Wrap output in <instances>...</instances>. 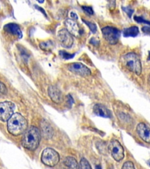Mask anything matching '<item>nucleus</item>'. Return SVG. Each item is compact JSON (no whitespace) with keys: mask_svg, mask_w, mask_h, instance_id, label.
I'll use <instances>...</instances> for the list:
<instances>
[{"mask_svg":"<svg viewBox=\"0 0 150 169\" xmlns=\"http://www.w3.org/2000/svg\"><path fill=\"white\" fill-rule=\"evenodd\" d=\"M102 34L107 42L110 44H116L120 38L121 32L117 28L111 27H105L101 29Z\"/></svg>","mask_w":150,"mask_h":169,"instance_id":"obj_5","label":"nucleus"},{"mask_svg":"<svg viewBox=\"0 0 150 169\" xmlns=\"http://www.w3.org/2000/svg\"><path fill=\"white\" fill-rule=\"evenodd\" d=\"M82 8H83V10H84L86 12L87 14H88L89 15H93V13H94L93 10L92 9V8L90 7L83 6V7H82Z\"/></svg>","mask_w":150,"mask_h":169,"instance_id":"obj_24","label":"nucleus"},{"mask_svg":"<svg viewBox=\"0 0 150 169\" xmlns=\"http://www.w3.org/2000/svg\"><path fill=\"white\" fill-rule=\"evenodd\" d=\"M149 60H150V56H149Z\"/></svg>","mask_w":150,"mask_h":169,"instance_id":"obj_31","label":"nucleus"},{"mask_svg":"<svg viewBox=\"0 0 150 169\" xmlns=\"http://www.w3.org/2000/svg\"><path fill=\"white\" fill-rule=\"evenodd\" d=\"M4 29L6 32L10 33L12 35H16L18 38H22V33L18 25L14 23L7 24L4 26Z\"/></svg>","mask_w":150,"mask_h":169,"instance_id":"obj_15","label":"nucleus"},{"mask_svg":"<svg viewBox=\"0 0 150 169\" xmlns=\"http://www.w3.org/2000/svg\"><path fill=\"white\" fill-rule=\"evenodd\" d=\"M123 10L125 11V12L128 14V15H129L130 17H131V15H132L133 12V10L132 9L130 8L129 7H123Z\"/></svg>","mask_w":150,"mask_h":169,"instance_id":"obj_26","label":"nucleus"},{"mask_svg":"<svg viewBox=\"0 0 150 169\" xmlns=\"http://www.w3.org/2000/svg\"><path fill=\"white\" fill-rule=\"evenodd\" d=\"M148 84L150 85V75L148 78Z\"/></svg>","mask_w":150,"mask_h":169,"instance_id":"obj_29","label":"nucleus"},{"mask_svg":"<svg viewBox=\"0 0 150 169\" xmlns=\"http://www.w3.org/2000/svg\"><path fill=\"white\" fill-rule=\"evenodd\" d=\"M40 48L44 51H50L54 46L53 43L51 41H47L45 42H42L40 44Z\"/></svg>","mask_w":150,"mask_h":169,"instance_id":"obj_18","label":"nucleus"},{"mask_svg":"<svg viewBox=\"0 0 150 169\" xmlns=\"http://www.w3.org/2000/svg\"><path fill=\"white\" fill-rule=\"evenodd\" d=\"M70 16H71V18L73 20H77L78 19V17L77 15H76V14L73 12H72L70 13Z\"/></svg>","mask_w":150,"mask_h":169,"instance_id":"obj_27","label":"nucleus"},{"mask_svg":"<svg viewBox=\"0 0 150 169\" xmlns=\"http://www.w3.org/2000/svg\"><path fill=\"white\" fill-rule=\"evenodd\" d=\"M68 69L71 72L81 76H87L91 75L90 70L80 62H74L69 64L68 65Z\"/></svg>","mask_w":150,"mask_h":169,"instance_id":"obj_8","label":"nucleus"},{"mask_svg":"<svg viewBox=\"0 0 150 169\" xmlns=\"http://www.w3.org/2000/svg\"><path fill=\"white\" fill-rule=\"evenodd\" d=\"M95 169H101V167L100 166V165H97L96 166Z\"/></svg>","mask_w":150,"mask_h":169,"instance_id":"obj_28","label":"nucleus"},{"mask_svg":"<svg viewBox=\"0 0 150 169\" xmlns=\"http://www.w3.org/2000/svg\"><path fill=\"white\" fill-rule=\"evenodd\" d=\"M59 55L62 58L65 60H70L73 58L75 56V54H70L69 53H68L67 52L63 51H60L59 52Z\"/></svg>","mask_w":150,"mask_h":169,"instance_id":"obj_20","label":"nucleus"},{"mask_svg":"<svg viewBox=\"0 0 150 169\" xmlns=\"http://www.w3.org/2000/svg\"><path fill=\"white\" fill-rule=\"evenodd\" d=\"M137 132L139 137L147 143H150V128L144 123H140L137 126Z\"/></svg>","mask_w":150,"mask_h":169,"instance_id":"obj_10","label":"nucleus"},{"mask_svg":"<svg viewBox=\"0 0 150 169\" xmlns=\"http://www.w3.org/2000/svg\"><path fill=\"white\" fill-rule=\"evenodd\" d=\"M109 150L113 158L117 162H120L124 157V150L122 145L117 140H113L109 145Z\"/></svg>","mask_w":150,"mask_h":169,"instance_id":"obj_6","label":"nucleus"},{"mask_svg":"<svg viewBox=\"0 0 150 169\" xmlns=\"http://www.w3.org/2000/svg\"><path fill=\"white\" fill-rule=\"evenodd\" d=\"M65 169H79V164L75 158L67 157L63 162Z\"/></svg>","mask_w":150,"mask_h":169,"instance_id":"obj_16","label":"nucleus"},{"mask_svg":"<svg viewBox=\"0 0 150 169\" xmlns=\"http://www.w3.org/2000/svg\"><path fill=\"white\" fill-rule=\"evenodd\" d=\"M139 30L136 26H132L125 28L123 31V35L125 37H135L138 34Z\"/></svg>","mask_w":150,"mask_h":169,"instance_id":"obj_17","label":"nucleus"},{"mask_svg":"<svg viewBox=\"0 0 150 169\" xmlns=\"http://www.w3.org/2000/svg\"><path fill=\"white\" fill-rule=\"evenodd\" d=\"M41 131L43 136L46 139H50L54 136V130L50 124L45 119L42 120L40 123Z\"/></svg>","mask_w":150,"mask_h":169,"instance_id":"obj_12","label":"nucleus"},{"mask_svg":"<svg viewBox=\"0 0 150 169\" xmlns=\"http://www.w3.org/2000/svg\"><path fill=\"white\" fill-rule=\"evenodd\" d=\"M40 132L38 128L31 126L25 131L22 139V145L26 149L35 150L40 144Z\"/></svg>","mask_w":150,"mask_h":169,"instance_id":"obj_2","label":"nucleus"},{"mask_svg":"<svg viewBox=\"0 0 150 169\" xmlns=\"http://www.w3.org/2000/svg\"><path fill=\"white\" fill-rule=\"evenodd\" d=\"M83 22L85 23L89 27V28H90V30H91V31L92 32H93V33H95L96 32V31H97V27H96V24H93V23H92V22H89V21H85V20H83Z\"/></svg>","mask_w":150,"mask_h":169,"instance_id":"obj_21","label":"nucleus"},{"mask_svg":"<svg viewBox=\"0 0 150 169\" xmlns=\"http://www.w3.org/2000/svg\"><path fill=\"white\" fill-rule=\"evenodd\" d=\"M66 30H67L70 34L75 36H77L79 34V28L78 25L74 20L68 19L65 21Z\"/></svg>","mask_w":150,"mask_h":169,"instance_id":"obj_14","label":"nucleus"},{"mask_svg":"<svg viewBox=\"0 0 150 169\" xmlns=\"http://www.w3.org/2000/svg\"><path fill=\"white\" fill-rule=\"evenodd\" d=\"M15 105L14 103L5 101L0 103V120L7 122L14 114Z\"/></svg>","mask_w":150,"mask_h":169,"instance_id":"obj_7","label":"nucleus"},{"mask_svg":"<svg viewBox=\"0 0 150 169\" xmlns=\"http://www.w3.org/2000/svg\"><path fill=\"white\" fill-rule=\"evenodd\" d=\"M79 169H91L90 163L85 158H82L80 160Z\"/></svg>","mask_w":150,"mask_h":169,"instance_id":"obj_19","label":"nucleus"},{"mask_svg":"<svg viewBox=\"0 0 150 169\" xmlns=\"http://www.w3.org/2000/svg\"><path fill=\"white\" fill-rule=\"evenodd\" d=\"M121 63L127 70L140 75L142 71L141 62L138 56L134 52H129L121 58Z\"/></svg>","mask_w":150,"mask_h":169,"instance_id":"obj_3","label":"nucleus"},{"mask_svg":"<svg viewBox=\"0 0 150 169\" xmlns=\"http://www.w3.org/2000/svg\"><path fill=\"white\" fill-rule=\"evenodd\" d=\"M41 160L44 164L49 167H54L60 160L59 153L51 148L45 149L41 155Z\"/></svg>","mask_w":150,"mask_h":169,"instance_id":"obj_4","label":"nucleus"},{"mask_svg":"<svg viewBox=\"0 0 150 169\" xmlns=\"http://www.w3.org/2000/svg\"><path fill=\"white\" fill-rule=\"evenodd\" d=\"M48 94L51 100L56 104H60L63 100L62 94L57 87L50 86L48 88Z\"/></svg>","mask_w":150,"mask_h":169,"instance_id":"obj_11","label":"nucleus"},{"mask_svg":"<svg viewBox=\"0 0 150 169\" xmlns=\"http://www.w3.org/2000/svg\"><path fill=\"white\" fill-rule=\"evenodd\" d=\"M7 92V89L5 84L0 82V95L5 94Z\"/></svg>","mask_w":150,"mask_h":169,"instance_id":"obj_23","label":"nucleus"},{"mask_svg":"<svg viewBox=\"0 0 150 169\" xmlns=\"http://www.w3.org/2000/svg\"><path fill=\"white\" fill-rule=\"evenodd\" d=\"M28 128V122L25 118L19 113H15L7 122L8 132L15 136L25 133Z\"/></svg>","mask_w":150,"mask_h":169,"instance_id":"obj_1","label":"nucleus"},{"mask_svg":"<svg viewBox=\"0 0 150 169\" xmlns=\"http://www.w3.org/2000/svg\"><path fill=\"white\" fill-rule=\"evenodd\" d=\"M134 19H135V21H136L138 22H144V23H145L147 24H148V25H150V22L149 21H145L144 19H143L141 17H135Z\"/></svg>","mask_w":150,"mask_h":169,"instance_id":"obj_25","label":"nucleus"},{"mask_svg":"<svg viewBox=\"0 0 150 169\" xmlns=\"http://www.w3.org/2000/svg\"><path fill=\"white\" fill-rule=\"evenodd\" d=\"M58 38L61 44L65 48H69L73 44V36L66 29H62L58 32Z\"/></svg>","mask_w":150,"mask_h":169,"instance_id":"obj_9","label":"nucleus"},{"mask_svg":"<svg viewBox=\"0 0 150 169\" xmlns=\"http://www.w3.org/2000/svg\"><path fill=\"white\" fill-rule=\"evenodd\" d=\"M147 164H148V166L150 167V159L147 161Z\"/></svg>","mask_w":150,"mask_h":169,"instance_id":"obj_30","label":"nucleus"},{"mask_svg":"<svg viewBox=\"0 0 150 169\" xmlns=\"http://www.w3.org/2000/svg\"><path fill=\"white\" fill-rule=\"evenodd\" d=\"M93 112L97 116L103 118H110L111 117V113L109 110L103 104H97L93 107Z\"/></svg>","mask_w":150,"mask_h":169,"instance_id":"obj_13","label":"nucleus"},{"mask_svg":"<svg viewBox=\"0 0 150 169\" xmlns=\"http://www.w3.org/2000/svg\"><path fill=\"white\" fill-rule=\"evenodd\" d=\"M122 169H135V167H134V164L130 162V161H128V162H125L123 167H122Z\"/></svg>","mask_w":150,"mask_h":169,"instance_id":"obj_22","label":"nucleus"}]
</instances>
